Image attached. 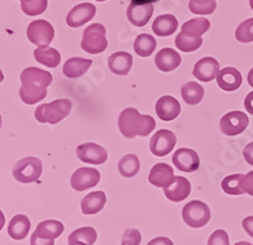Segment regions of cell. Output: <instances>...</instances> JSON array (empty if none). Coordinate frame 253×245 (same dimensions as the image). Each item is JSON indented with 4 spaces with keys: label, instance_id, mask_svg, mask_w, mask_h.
<instances>
[{
    "label": "cell",
    "instance_id": "6da1fadb",
    "mask_svg": "<svg viewBox=\"0 0 253 245\" xmlns=\"http://www.w3.org/2000/svg\"><path fill=\"white\" fill-rule=\"evenodd\" d=\"M51 73L48 71L27 67L20 73L22 86L19 89V96L24 104L35 105L38 101H42L47 96V87L52 84Z\"/></svg>",
    "mask_w": 253,
    "mask_h": 245
},
{
    "label": "cell",
    "instance_id": "7a4b0ae2",
    "mask_svg": "<svg viewBox=\"0 0 253 245\" xmlns=\"http://www.w3.org/2000/svg\"><path fill=\"white\" fill-rule=\"evenodd\" d=\"M118 127L123 137L133 139L151 134L156 128V121L151 115H143L134 107H126L119 115Z\"/></svg>",
    "mask_w": 253,
    "mask_h": 245
},
{
    "label": "cell",
    "instance_id": "3957f363",
    "mask_svg": "<svg viewBox=\"0 0 253 245\" xmlns=\"http://www.w3.org/2000/svg\"><path fill=\"white\" fill-rule=\"evenodd\" d=\"M72 103L69 99H58L48 104H41L36 109L35 118L40 123H48L55 125L70 115Z\"/></svg>",
    "mask_w": 253,
    "mask_h": 245
},
{
    "label": "cell",
    "instance_id": "277c9868",
    "mask_svg": "<svg viewBox=\"0 0 253 245\" xmlns=\"http://www.w3.org/2000/svg\"><path fill=\"white\" fill-rule=\"evenodd\" d=\"M108 47L107 31L100 23L90 24L83 33L81 48L90 55H99Z\"/></svg>",
    "mask_w": 253,
    "mask_h": 245
},
{
    "label": "cell",
    "instance_id": "5b68a950",
    "mask_svg": "<svg viewBox=\"0 0 253 245\" xmlns=\"http://www.w3.org/2000/svg\"><path fill=\"white\" fill-rule=\"evenodd\" d=\"M42 162L36 157H26L17 162L13 168V177L20 183L37 182L42 175Z\"/></svg>",
    "mask_w": 253,
    "mask_h": 245
},
{
    "label": "cell",
    "instance_id": "8992f818",
    "mask_svg": "<svg viewBox=\"0 0 253 245\" xmlns=\"http://www.w3.org/2000/svg\"><path fill=\"white\" fill-rule=\"evenodd\" d=\"M182 219L191 228H203L210 220L209 206L205 202L198 200L187 202L182 209Z\"/></svg>",
    "mask_w": 253,
    "mask_h": 245
},
{
    "label": "cell",
    "instance_id": "52a82bcc",
    "mask_svg": "<svg viewBox=\"0 0 253 245\" xmlns=\"http://www.w3.org/2000/svg\"><path fill=\"white\" fill-rule=\"evenodd\" d=\"M27 37L37 47H48L55 38V29L47 20H33L27 28Z\"/></svg>",
    "mask_w": 253,
    "mask_h": 245
},
{
    "label": "cell",
    "instance_id": "ba28073f",
    "mask_svg": "<svg viewBox=\"0 0 253 245\" xmlns=\"http://www.w3.org/2000/svg\"><path fill=\"white\" fill-rule=\"evenodd\" d=\"M250 119L243 111H229L220 119L219 127L223 134L229 137L238 136L245 132L248 127Z\"/></svg>",
    "mask_w": 253,
    "mask_h": 245
},
{
    "label": "cell",
    "instance_id": "9c48e42d",
    "mask_svg": "<svg viewBox=\"0 0 253 245\" xmlns=\"http://www.w3.org/2000/svg\"><path fill=\"white\" fill-rule=\"evenodd\" d=\"M176 145V136L169 129H161L156 132L150 141V150L153 156L165 157L172 152Z\"/></svg>",
    "mask_w": 253,
    "mask_h": 245
},
{
    "label": "cell",
    "instance_id": "30bf717a",
    "mask_svg": "<svg viewBox=\"0 0 253 245\" xmlns=\"http://www.w3.org/2000/svg\"><path fill=\"white\" fill-rule=\"evenodd\" d=\"M71 187L78 192L95 187L100 182V172L95 168L83 167L76 170L71 176Z\"/></svg>",
    "mask_w": 253,
    "mask_h": 245
},
{
    "label": "cell",
    "instance_id": "8fae6325",
    "mask_svg": "<svg viewBox=\"0 0 253 245\" xmlns=\"http://www.w3.org/2000/svg\"><path fill=\"white\" fill-rule=\"evenodd\" d=\"M76 156L84 163L98 166L107 162L108 152L105 148L96 143H84L76 149Z\"/></svg>",
    "mask_w": 253,
    "mask_h": 245
},
{
    "label": "cell",
    "instance_id": "7c38bea8",
    "mask_svg": "<svg viewBox=\"0 0 253 245\" xmlns=\"http://www.w3.org/2000/svg\"><path fill=\"white\" fill-rule=\"evenodd\" d=\"M96 14V8L91 3H81L75 5L67 14V26L71 28H79L90 22Z\"/></svg>",
    "mask_w": 253,
    "mask_h": 245
},
{
    "label": "cell",
    "instance_id": "4fadbf2b",
    "mask_svg": "<svg viewBox=\"0 0 253 245\" xmlns=\"http://www.w3.org/2000/svg\"><path fill=\"white\" fill-rule=\"evenodd\" d=\"M173 166L181 172H195L200 166V158L198 153L190 148H180L172 156Z\"/></svg>",
    "mask_w": 253,
    "mask_h": 245
},
{
    "label": "cell",
    "instance_id": "5bb4252c",
    "mask_svg": "<svg viewBox=\"0 0 253 245\" xmlns=\"http://www.w3.org/2000/svg\"><path fill=\"white\" fill-rule=\"evenodd\" d=\"M220 71V64L214 57H204L199 60L193 70L194 77L203 82H209L216 78Z\"/></svg>",
    "mask_w": 253,
    "mask_h": 245
},
{
    "label": "cell",
    "instance_id": "9a60e30c",
    "mask_svg": "<svg viewBox=\"0 0 253 245\" xmlns=\"http://www.w3.org/2000/svg\"><path fill=\"white\" fill-rule=\"evenodd\" d=\"M157 116L164 121H172L181 113V105L170 95L162 96L157 100L155 106Z\"/></svg>",
    "mask_w": 253,
    "mask_h": 245
},
{
    "label": "cell",
    "instance_id": "2e32d148",
    "mask_svg": "<svg viewBox=\"0 0 253 245\" xmlns=\"http://www.w3.org/2000/svg\"><path fill=\"white\" fill-rule=\"evenodd\" d=\"M153 10H155L153 4H139L133 1V3L129 4L128 9H126V18H128V20L133 26L144 27L152 18Z\"/></svg>",
    "mask_w": 253,
    "mask_h": 245
},
{
    "label": "cell",
    "instance_id": "e0dca14e",
    "mask_svg": "<svg viewBox=\"0 0 253 245\" xmlns=\"http://www.w3.org/2000/svg\"><path fill=\"white\" fill-rule=\"evenodd\" d=\"M191 192V185L185 177H173L170 185L164 188L165 196L172 202H180L187 199Z\"/></svg>",
    "mask_w": 253,
    "mask_h": 245
},
{
    "label": "cell",
    "instance_id": "ac0fdd59",
    "mask_svg": "<svg viewBox=\"0 0 253 245\" xmlns=\"http://www.w3.org/2000/svg\"><path fill=\"white\" fill-rule=\"evenodd\" d=\"M242 81H243L242 73L236 67H225V69L220 70L216 76L218 86L228 93L238 90L242 85Z\"/></svg>",
    "mask_w": 253,
    "mask_h": 245
},
{
    "label": "cell",
    "instance_id": "d6986e66",
    "mask_svg": "<svg viewBox=\"0 0 253 245\" xmlns=\"http://www.w3.org/2000/svg\"><path fill=\"white\" fill-rule=\"evenodd\" d=\"M155 64L162 72H171L181 65V56L172 48H162L156 55Z\"/></svg>",
    "mask_w": 253,
    "mask_h": 245
},
{
    "label": "cell",
    "instance_id": "ffe728a7",
    "mask_svg": "<svg viewBox=\"0 0 253 245\" xmlns=\"http://www.w3.org/2000/svg\"><path fill=\"white\" fill-rule=\"evenodd\" d=\"M133 66V57L130 53L124 52V51H119L108 58V67L115 75L126 76L129 73L130 69Z\"/></svg>",
    "mask_w": 253,
    "mask_h": 245
},
{
    "label": "cell",
    "instance_id": "44dd1931",
    "mask_svg": "<svg viewBox=\"0 0 253 245\" xmlns=\"http://www.w3.org/2000/svg\"><path fill=\"white\" fill-rule=\"evenodd\" d=\"M173 177L175 175H173V170L171 166H169L167 163H157L151 168L148 181L156 187L165 188L172 182Z\"/></svg>",
    "mask_w": 253,
    "mask_h": 245
},
{
    "label": "cell",
    "instance_id": "7402d4cb",
    "mask_svg": "<svg viewBox=\"0 0 253 245\" xmlns=\"http://www.w3.org/2000/svg\"><path fill=\"white\" fill-rule=\"evenodd\" d=\"M178 20L172 14H164L153 20L152 31L158 37H169L177 31Z\"/></svg>",
    "mask_w": 253,
    "mask_h": 245
},
{
    "label": "cell",
    "instance_id": "603a6c76",
    "mask_svg": "<svg viewBox=\"0 0 253 245\" xmlns=\"http://www.w3.org/2000/svg\"><path fill=\"white\" fill-rule=\"evenodd\" d=\"M105 204H107L105 192H103V191L90 192L81 201V210L85 215H95V213L103 210Z\"/></svg>",
    "mask_w": 253,
    "mask_h": 245
},
{
    "label": "cell",
    "instance_id": "cb8c5ba5",
    "mask_svg": "<svg viewBox=\"0 0 253 245\" xmlns=\"http://www.w3.org/2000/svg\"><path fill=\"white\" fill-rule=\"evenodd\" d=\"M92 61L83 57H71L63 65V75L69 78H78L86 73L91 67Z\"/></svg>",
    "mask_w": 253,
    "mask_h": 245
},
{
    "label": "cell",
    "instance_id": "d4e9b609",
    "mask_svg": "<svg viewBox=\"0 0 253 245\" xmlns=\"http://www.w3.org/2000/svg\"><path fill=\"white\" fill-rule=\"evenodd\" d=\"M31 221L26 215H15L8 225L9 237L14 240H23L28 235Z\"/></svg>",
    "mask_w": 253,
    "mask_h": 245
},
{
    "label": "cell",
    "instance_id": "484cf974",
    "mask_svg": "<svg viewBox=\"0 0 253 245\" xmlns=\"http://www.w3.org/2000/svg\"><path fill=\"white\" fill-rule=\"evenodd\" d=\"M65 230V226L61 221L57 220H44V221L40 222L36 228L35 234L41 238H44V239L55 240L56 238H58L61 234Z\"/></svg>",
    "mask_w": 253,
    "mask_h": 245
},
{
    "label": "cell",
    "instance_id": "4316f807",
    "mask_svg": "<svg viewBox=\"0 0 253 245\" xmlns=\"http://www.w3.org/2000/svg\"><path fill=\"white\" fill-rule=\"evenodd\" d=\"M33 56L37 62L48 69H55L61 62L60 52L56 48H51V47H38Z\"/></svg>",
    "mask_w": 253,
    "mask_h": 245
},
{
    "label": "cell",
    "instance_id": "83f0119b",
    "mask_svg": "<svg viewBox=\"0 0 253 245\" xmlns=\"http://www.w3.org/2000/svg\"><path fill=\"white\" fill-rule=\"evenodd\" d=\"M210 22L207 18H194L187 22H185L181 27V32L186 35L187 37L198 38L209 31Z\"/></svg>",
    "mask_w": 253,
    "mask_h": 245
},
{
    "label": "cell",
    "instance_id": "f1b7e54d",
    "mask_svg": "<svg viewBox=\"0 0 253 245\" xmlns=\"http://www.w3.org/2000/svg\"><path fill=\"white\" fill-rule=\"evenodd\" d=\"M181 96L186 104L196 105L204 98V87L198 82L190 81V82L182 85Z\"/></svg>",
    "mask_w": 253,
    "mask_h": 245
},
{
    "label": "cell",
    "instance_id": "f546056e",
    "mask_svg": "<svg viewBox=\"0 0 253 245\" xmlns=\"http://www.w3.org/2000/svg\"><path fill=\"white\" fill-rule=\"evenodd\" d=\"M156 46H157V42H156L155 37L143 33V35H139L135 38L133 48H134L135 53L141 57H150L155 52Z\"/></svg>",
    "mask_w": 253,
    "mask_h": 245
},
{
    "label": "cell",
    "instance_id": "4dcf8cb0",
    "mask_svg": "<svg viewBox=\"0 0 253 245\" xmlns=\"http://www.w3.org/2000/svg\"><path fill=\"white\" fill-rule=\"evenodd\" d=\"M139 168H141L139 158L135 156V154H132V153L122 157V159L118 163L119 173H121L123 177H126V178L134 177L135 175L139 172Z\"/></svg>",
    "mask_w": 253,
    "mask_h": 245
},
{
    "label": "cell",
    "instance_id": "1f68e13d",
    "mask_svg": "<svg viewBox=\"0 0 253 245\" xmlns=\"http://www.w3.org/2000/svg\"><path fill=\"white\" fill-rule=\"evenodd\" d=\"M98 239V233L91 226H84L72 231L69 237V242H81L92 245Z\"/></svg>",
    "mask_w": 253,
    "mask_h": 245
},
{
    "label": "cell",
    "instance_id": "d6a6232c",
    "mask_svg": "<svg viewBox=\"0 0 253 245\" xmlns=\"http://www.w3.org/2000/svg\"><path fill=\"white\" fill-rule=\"evenodd\" d=\"M175 44L176 47H177L178 51H182V52H194V51H196V49H199L202 47L203 38L187 37L186 35L180 32L177 35V37H176Z\"/></svg>",
    "mask_w": 253,
    "mask_h": 245
},
{
    "label": "cell",
    "instance_id": "836d02e7",
    "mask_svg": "<svg viewBox=\"0 0 253 245\" xmlns=\"http://www.w3.org/2000/svg\"><path fill=\"white\" fill-rule=\"evenodd\" d=\"M245 175L242 173H237V175H230V176L225 177L223 181H221V188L228 195H234V196H238V195H243V190L241 187V181Z\"/></svg>",
    "mask_w": 253,
    "mask_h": 245
},
{
    "label": "cell",
    "instance_id": "e575fe53",
    "mask_svg": "<svg viewBox=\"0 0 253 245\" xmlns=\"http://www.w3.org/2000/svg\"><path fill=\"white\" fill-rule=\"evenodd\" d=\"M48 5V0H23L20 1V6L24 14L29 17L40 15L44 12Z\"/></svg>",
    "mask_w": 253,
    "mask_h": 245
},
{
    "label": "cell",
    "instance_id": "d590c367",
    "mask_svg": "<svg viewBox=\"0 0 253 245\" xmlns=\"http://www.w3.org/2000/svg\"><path fill=\"white\" fill-rule=\"evenodd\" d=\"M237 40L242 43L253 42V18L243 20L236 29Z\"/></svg>",
    "mask_w": 253,
    "mask_h": 245
},
{
    "label": "cell",
    "instance_id": "8d00e7d4",
    "mask_svg": "<svg viewBox=\"0 0 253 245\" xmlns=\"http://www.w3.org/2000/svg\"><path fill=\"white\" fill-rule=\"evenodd\" d=\"M189 9H190V12L194 13V14H202V15L211 14V13H214V10L216 9V1L215 0H211V1H209V3L198 4L190 0Z\"/></svg>",
    "mask_w": 253,
    "mask_h": 245
},
{
    "label": "cell",
    "instance_id": "74e56055",
    "mask_svg": "<svg viewBox=\"0 0 253 245\" xmlns=\"http://www.w3.org/2000/svg\"><path fill=\"white\" fill-rule=\"evenodd\" d=\"M142 235L137 229H126L122 237V245H139Z\"/></svg>",
    "mask_w": 253,
    "mask_h": 245
},
{
    "label": "cell",
    "instance_id": "f35d334b",
    "mask_svg": "<svg viewBox=\"0 0 253 245\" xmlns=\"http://www.w3.org/2000/svg\"><path fill=\"white\" fill-rule=\"evenodd\" d=\"M208 245H229V237H228V233H225L224 230L214 231L211 235H210L209 240H208Z\"/></svg>",
    "mask_w": 253,
    "mask_h": 245
},
{
    "label": "cell",
    "instance_id": "ab89813d",
    "mask_svg": "<svg viewBox=\"0 0 253 245\" xmlns=\"http://www.w3.org/2000/svg\"><path fill=\"white\" fill-rule=\"evenodd\" d=\"M241 187L243 192L253 196V171H251V172L243 176L241 181Z\"/></svg>",
    "mask_w": 253,
    "mask_h": 245
},
{
    "label": "cell",
    "instance_id": "60d3db41",
    "mask_svg": "<svg viewBox=\"0 0 253 245\" xmlns=\"http://www.w3.org/2000/svg\"><path fill=\"white\" fill-rule=\"evenodd\" d=\"M31 245H55V240L44 239V238L38 237V235L33 233L31 238Z\"/></svg>",
    "mask_w": 253,
    "mask_h": 245
},
{
    "label": "cell",
    "instance_id": "b9f144b4",
    "mask_svg": "<svg viewBox=\"0 0 253 245\" xmlns=\"http://www.w3.org/2000/svg\"><path fill=\"white\" fill-rule=\"evenodd\" d=\"M243 157L248 165L253 166V141L246 145V148L243 149Z\"/></svg>",
    "mask_w": 253,
    "mask_h": 245
},
{
    "label": "cell",
    "instance_id": "7bdbcfd3",
    "mask_svg": "<svg viewBox=\"0 0 253 245\" xmlns=\"http://www.w3.org/2000/svg\"><path fill=\"white\" fill-rule=\"evenodd\" d=\"M242 226L246 230V233L253 238V216L246 217L243 221H242Z\"/></svg>",
    "mask_w": 253,
    "mask_h": 245
},
{
    "label": "cell",
    "instance_id": "ee69618b",
    "mask_svg": "<svg viewBox=\"0 0 253 245\" xmlns=\"http://www.w3.org/2000/svg\"><path fill=\"white\" fill-rule=\"evenodd\" d=\"M147 245H173L172 240L169 239L166 237H160L155 238V239L151 240L150 243H147Z\"/></svg>",
    "mask_w": 253,
    "mask_h": 245
},
{
    "label": "cell",
    "instance_id": "f6af8a7d",
    "mask_svg": "<svg viewBox=\"0 0 253 245\" xmlns=\"http://www.w3.org/2000/svg\"><path fill=\"white\" fill-rule=\"evenodd\" d=\"M245 107L251 115H253V91H251L245 99Z\"/></svg>",
    "mask_w": 253,
    "mask_h": 245
},
{
    "label": "cell",
    "instance_id": "bcb514c9",
    "mask_svg": "<svg viewBox=\"0 0 253 245\" xmlns=\"http://www.w3.org/2000/svg\"><path fill=\"white\" fill-rule=\"evenodd\" d=\"M247 81H248V85H250L251 87H253V67H252V69H251L250 72H248Z\"/></svg>",
    "mask_w": 253,
    "mask_h": 245
},
{
    "label": "cell",
    "instance_id": "7dc6e473",
    "mask_svg": "<svg viewBox=\"0 0 253 245\" xmlns=\"http://www.w3.org/2000/svg\"><path fill=\"white\" fill-rule=\"evenodd\" d=\"M4 224H5V216H4V213L1 212V210H0V231H1V229H3Z\"/></svg>",
    "mask_w": 253,
    "mask_h": 245
},
{
    "label": "cell",
    "instance_id": "c3c4849f",
    "mask_svg": "<svg viewBox=\"0 0 253 245\" xmlns=\"http://www.w3.org/2000/svg\"><path fill=\"white\" fill-rule=\"evenodd\" d=\"M194 3H198V4H205V3H209L211 0H191Z\"/></svg>",
    "mask_w": 253,
    "mask_h": 245
},
{
    "label": "cell",
    "instance_id": "681fc988",
    "mask_svg": "<svg viewBox=\"0 0 253 245\" xmlns=\"http://www.w3.org/2000/svg\"><path fill=\"white\" fill-rule=\"evenodd\" d=\"M67 245H89V244H85V243H81V242H69Z\"/></svg>",
    "mask_w": 253,
    "mask_h": 245
},
{
    "label": "cell",
    "instance_id": "f907efd6",
    "mask_svg": "<svg viewBox=\"0 0 253 245\" xmlns=\"http://www.w3.org/2000/svg\"><path fill=\"white\" fill-rule=\"evenodd\" d=\"M234 245H253V244H251V243H248V242H239Z\"/></svg>",
    "mask_w": 253,
    "mask_h": 245
},
{
    "label": "cell",
    "instance_id": "816d5d0a",
    "mask_svg": "<svg viewBox=\"0 0 253 245\" xmlns=\"http://www.w3.org/2000/svg\"><path fill=\"white\" fill-rule=\"evenodd\" d=\"M4 80V75H3V71H1V70H0V82H1V81Z\"/></svg>",
    "mask_w": 253,
    "mask_h": 245
},
{
    "label": "cell",
    "instance_id": "f5cc1de1",
    "mask_svg": "<svg viewBox=\"0 0 253 245\" xmlns=\"http://www.w3.org/2000/svg\"><path fill=\"white\" fill-rule=\"evenodd\" d=\"M250 6H251V9L253 10V0H250Z\"/></svg>",
    "mask_w": 253,
    "mask_h": 245
},
{
    "label": "cell",
    "instance_id": "db71d44e",
    "mask_svg": "<svg viewBox=\"0 0 253 245\" xmlns=\"http://www.w3.org/2000/svg\"><path fill=\"white\" fill-rule=\"evenodd\" d=\"M0 128H1V115H0Z\"/></svg>",
    "mask_w": 253,
    "mask_h": 245
},
{
    "label": "cell",
    "instance_id": "11a10c76",
    "mask_svg": "<svg viewBox=\"0 0 253 245\" xmlns=\"http://www.w3.org/2000/svg\"><path fill=\"white\" fill-rule=\"evenodd\" d=\"M96 1H107V0H96Z\"/></svg>",
    "mask_w": 253,
    "mask_h": 245
},
{
    "label": "cell",
    "instance_id": "9f6ffc18",
    "mask_svg": "<svg viewBox=\"0 0 253 245\" xmlns=\"http://www.w3.org/2000/svg\"><path fill=\"white\" fill-rule=\"evenodd\" d=\"M20 1H23V0H20Z\"/></svg>",
    "mask_w": 253,
    "mask_h": 245
}]
</instances>
